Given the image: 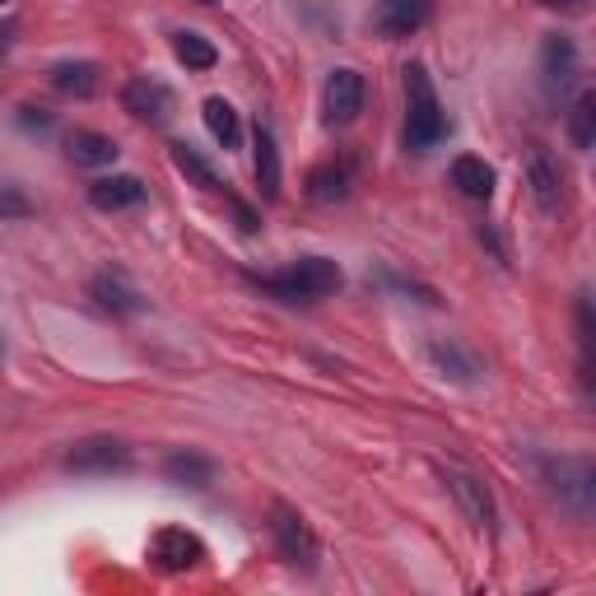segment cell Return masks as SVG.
<instances>
[{
  "instance_id": "cell-1",
  "label": "cell",
  "mask_w": 596,
  "mask_h": 596,
  "mask_svg": "<svg viewBox=\"0 0 596 596\" xmlns=\"http://www.w3.org/2000/svg\"><path fill=\"white\" fill-rule=\"evenodd\" d=\"M443 136H448V113L438 102V89L429 80V70L420 61H410L406 66V145L414 154H424Z\"/></svg>"
},
{
  "instance_id": "cell-2",
  "label": "cell",
  "mask_w": 596,
  "mask_h": 596,
  "mask_svg": "<svg viewBox=\"0 0 596 596\" xmlns=\"http://www.w3.org/2000/svg\"><path fill=\"white\" fill-rule=\"evenodd\" d=\"M256 284H262L266 294L284 299V303H317V299L341 290L345 275L331 256H299V262H290L275 275H256Z\"/></svg>"
},
{
  "instance_id": "cell-3",
  "label": "cell",
  "mask_w": 596,
  "mask_h": 596,
  "mask_svg": "<svg viewBox=\"0 0 596 596\" xmlns=\"http://www.w3.org/2000/svg\"><path fill=\"white\" fill-rule=\"evenodd\" d=\"M271 536H275V546H280L284 564L303 568V574H317L322 546H317V536H313V527H307V517H303L299 508L271 504Z\"/></svg>"
},
{
  "instance_id": "cell-4",
  "label": "cell",
  "mask_w": 596,
  "mask_h": 596,
  "mask_svg": "<svg viewBox=\"0 0 596 596\" xmlns=\"http://www.w3.org/2000/svg\"><path fill=\"white\" fill-rule=\"evenodd\" d=\"M546 476H550V489L559 495V504L568 512L587 517L592 512V499H596V466L587 457H559V461H546Z\"/></svg>"
},
{
  "instance_id": "cell-5",
  "label": "cell",
  "mask_w": 596,
  "mask_h": 596,
  "mask_svg": "<svg viewBox=\"0 0 596 596\" xmlns=\"http://www.w3.org/2000/svg\"><path fill=\"white\" fill-rule=\"evenodd\" d=\"M149 564L164 574H187V568L205 564V540L187 527H159L149 536Z\"/></svg>"
},
{
  "instance_id": "cell-6",
  "label": "cell",
  "mask_w": 596,
  "mask_h": 596,
  "mask_svg": "<svg viewBox=\"0 0 596 596\" xmlns=\"http://www.w3.org/2000/svg\"><path fill=\"white\" fill-rule=\"evenodd\" d=\"M66 471L75 476H121L131 471V448L121 438H85L66 452Z\"/></svg>"
},
{
  "instance_id": "cell-7",
  "label": "cell",
  "mask_w": 596,
  "mask_h": 596,
  "mask_svg": "<svg viewBox=\"0 0 596 596\" xmlns=\"http://www.w3.org/2000/svg\"><path fill=\"white\" fill-rule=\"evenodd\" d=\"M364 98H369L364 75L350 70V66L331 70V75H326V89H322V117H326V126H350V121H359V113H364Z\"/></svg>"
},
{
  "instance_id": "cell-8",
  "label": "cell",
  "mask_w": 596,
  "mask_h": 596,
  "mask_svg": "<svg viewBox=\"0 0 596 596\" xmlns=\"http://www.w3.org/2000/svg\"><path fill=\"white\" fill-rule=\"evenodd\" d=\"M121 108L131 113V117H140V121L164 126L177 113V94L159 80V75H136V80L121 89Z\"/></svg>"
},
{
  "instance_id": "cell-9",
  "label": "cell",
  "mask_w": 596,
  "mask_h": 596,
  "mask_svg": "<svg viewBox=\"0 0 596 596\" xmlns=\"http://www.w3.org/2000/svg\"><path fill=\"white\" fill-rule=\"evenodd\" d=\"M433 19V0H378L373 33L378 38H410Z\"/></svg>"
},
{
  "instance_id": "cell-10",
  "label": "cell",
  "mask_w": 596,
  "mask_h": 596,
  "mask_svg": "<svg viewBox=\"0 0 596 596\" xmlns=\"http://www.w3.org/2000/svg\"><path fill=\"white\" fill-rule=\"evenodd\" d=\"M89 299L102 307V313H113V317H131L145 307V294L136 290L131 280H126V271H98L94 284H89Z\"/></svg>"
},
{
  "instance_id": "cell-11",
  "label": "cell",
  "mask_w": 596,
  "mask_h": 596,
  "mask_svg": "<svg viewBox=\"0 0 596 596\" xmlns=\"http://www.w3.org/2000/svg\"><path fill=\"white\" fill-rule=\"evenodd\" d=\"M448 489H452L457 508L466 512V522L476 531H495V495L485 489V480L466 476V471H448Z\"/></svg>"
},
{
  "instance_id": "cell-12",
  "label": "cell",
  "mask_w": 596,
  "mask_h": 596,
  "mask_svg": "<svg viewBox=\"0 0 596 596\" xmlns=\"http://www.w3.org/2000/svg\"><path fill=\"white\" fill-rule=\"evenodd\" d=\"M527 183H531V196H536L540 211L559 215V205H564V173H559V164L550 159L546 149L527 154Z\"/></svg>"
},
{
  "instance_id": "cell-13",
  "label": "cell",
  "mask_w": 596,
  "mask_h": 596,
  "mask_svg": "<svg viewBox=\"0 0 596 596\" xmlns=\"http://www.w3.org/2000/svg\"><path fill=\"white\" fill-rule=\"evenodd\" d=\"M350 187H354V159H350V154H341V159H326V164H317L313 173H307V196H313L317 205L345 201Z\"/></svg>"
},
{
  "instance_id": "cell-14",
  "label": "cell",
  "mask_w": 596,
  "mask_h": 596,
  "mask_svg": "<svg viewBox=\"0 0 596 596\" xmlns=\"http://www.w3.org/2000/svg\"><path fill=\"white\" fill-rule=\"evenodd\" d=\"M540 75H546L550 89H568L578 80V47H574V38H564V33L546 38V47H540Z\"/></svg>"
},
{
  "instance_id": "cell-15",
  "label": "cell",
  "mask_w": 596,
  "mask_h": 596,
  "mask_svg": "<svg viewBox=\"0 0 596 596\" xmlns=\"http://www.w3.org/2000/svg\"><path fill=\"white\" fill-rule=\"evenodd\" d=\"M429 364L443 373V378H452V382H476L480 373H485V364H480V354L476 350H466L461 341H433L429 345Z\"/></svg>"
},
{
  "instance_id": "cell-16",
  "label": "cell",
  "mask_w": 596,
  "mask_h": 596,
  "mask_svg": "<svg viewBox=\"0 0 596 596\" xmlns=\"http://www.w3.org/2000/svg\"><path fill=\"white\" fill-rule=\"evenodd\" d=\"M145 201V183L131 173H121V177H98V183L89 187V205L94 211H131V205Z\"/></svg>"
},
{
  "instance_id": "cell-17",
  "label": "cell",
  "mask_w": 596,
  "mask_h": 596,
  "mask_svg": "<svg viewBox=\"0 0 596 596\" xmlns=\"http://www.w3.org/2000/svg\"><path fill=\"white\" fill-rule=\"evenodd\" d=\"M164 476L173 485H187V489H211L215 485V461L205 452H192V448H177L164 457Z\"/></svg>"
},
{
  "instance_id": "cell-18",
  "label": "cell",
  "mask_w": 596,
  "mask_h": 596,
  "mask_svg": "<svg viewBox=\"0 0 596 596\" xmlns=\"http://www.w3.org/2000/svg\"><path fill=\"white\" fill-rule=\"evenodd\" d=\"M66 154H70V159L75 164H80V168H108V164H117V140L113 136H102V131H85V126H80V131H70L66 136Z\"/></svg>"
},
{
  "instance_id": "cell-19",
  "label": "cell",
  "mask_w": 596,
  "mask_h": 596,
  "mask_svg": "<svg viewBox=\"0 0 596 596\" xmlns=\"http://www.w3.org/2000/svg\"><path fill=\"white\" fill-rule=\"evenodd\" d=\"M168 149H173V164H177V173H183V177H187L192 187H201V192H224V187H228L224 177L215 173V164L205 159L201 149H192L187 140H173Z\"/></svg>"
},
{
  "instance_id": "cell-20",
  "label": "cell",
  "mask_w": 596,
  "mask_h": 596,
  "mask_svg": "<svg viewBox=\"0 0 596 596\" xmlns=\"http://www.w3.org/2000/svg\"><path fill=\"white\" fill-rule=\"evenodd\" d=\"M452 187L466 201H489L495 196V168L476 159V154H461V159H452Z\"/></svg>"
},
{
  "instance_id": "cell-21",
  "label": "cell",
  "mask_w": 596,
  "mask_h": 596,
  "mask_svg": "<svg viewBox=\"0 0 596 596\" xmlns=\"http://www.w3.org/2000/svg\"><path fill=\"white\" fill-rule=\"evenodd\" d=\"M252 149H256V187H262V196H266V201H275V196H280V149H275L271 126L256 121Z\"/></svg>"
},
{
  "instance_id": "cell-22",
  "label": "cell",
  "mask_w": 596,
  "mask_h": 596,
  "mask_svg": "<svg viewBox=\"0 0 596 596\" xmlns=\"http://www.w3.org/2000/svg\"><path fill=\"white\" fill-rule=\"evenodd\" d=\"M51 89L66 98H94L98 94V66L94 61H61L51 66Z\"/></svg>"
},
{
  "instance_id": "cell-23",
  "label": "cell",
  "mask_w": 596,
  "mask_h": 596,
  "mask_svg": "<svg viewBox=\"0 0 596 596\" xmlns=\"http://www.w3.org/2000/svg\"><path fill=\"white\" fill-rule=\"evenodd\" d=\"M201 117H205L211 136H215L224 149H238V145H243V121H238V113H233L228 98H205V102H201Z\"/></svg>"
},
{
  "instance_id": "cell-24",
  "label": "cell",
  "mask_w": 596,
  "mask_h": 596,
  "mask_svg": "<svg viewBox=\"0 0 596 596\" xmlns=\"http://www.w3.org/2000/svg\"><path fill=\"white\" fill-rule=\"evenodd\" d=\"M173 51H177V61H183L187 70H211V66L219 61L215 42H211V38H201V33H187V29L173 38Z\"/></svg>"
},
{
  "instance_id": "cell-25",
  "label": "cell",
  "mask_w": 596,
  "mask_h": 596,
  "mask_svg": "<svg viewBox=\"0 0 596 596\" xmlns=\"http://www.w3.org/2000/svg\"><path fill=\"white\" fill-rule=\"evenodd\" d=\"M568 136H574L578 149H592V140H596V94L592 89H583L574 113H568Z\"/></svg>"
},
{
  "instance_id": "cell-26",
  "label": "cell",
  "mask_w": 596,
  "mask_h": 596,
  "mask_svg": "<svg viewBox=\"0 0 596 596\" xmlns=\"http://www.w3.org/2000/svg\"><path fill=\"white\" fill-rule=\"evenodd\" d=\"M29 215H33V201L23 196L19 187L0 183V219H29Z\"/></svg>"
},
{
  "instance_id": "cell-27",
  "label": "cell",
  "mask_w": 596,
  "mask_h": 596,
  "mask_svg": "<svg viewBox=\"0 0 596 596\" xmlns=\"http://www.w3.org/2000/svg\"><path fill=\"white\" fill-rule=\"evenodd\" d=\"M19 126H23V131H51V113H42V108H19Z\"/></svg>"
},
{
  "instance_id": "cell-28",
  "label": "cell",
  "mask_w": 596,
  "mask_h": 596,
  "mask_svg": "<svg viewBox=\"0 0 596 596\" xmlns=\"http://www.w3.org/2000/svg\"><path fill=\"white\" fill-rule=\"evenodd\" d=\"M10 42H14V38H10V29H0V57L10 51Z\"/></svg>"
},
{
  "instance_id": "cell-29",
  "label": "cell",
  "mask_w": 596,
  "mask_h": 596,
  "mask_svg": "<svg viewBox=\"0 0 596 596\" xmlns=\"http://www.w3.org/2000/svg\"><path fill=\"white\" fill-rule=\"evenodd\" d=\"M546 6H583V0H546Z\"/></svg>"
},
{
  "instance_id": "cell-30",
  "label": "cell",
  "mask_w": 596,
  "mask_h": 596,
  "mask_svg": "<svg viewBox=\"0 0 596 596\" xmlns=\"http://www.w3.org/2000/svg\"><path fill=\"white\" fill-rule=\"evenodd\" d=\"M196 6H219V0H196Z\"/></svg>"
},
{
  "instance_id": "cell-31",
  "label": "cell",
  "mask_w": 596,
  "mask_h": 596,
  "mask_svg": "<svg viewBox=\"0 0 596 596\" xmlns=\"http://www.w3.org/2000/svg\"><path fill=\"white\" fill-rule=\"evenodd\" d=\"M0 350H6V345H0Z\"/></svg>"
}]
</instances>
